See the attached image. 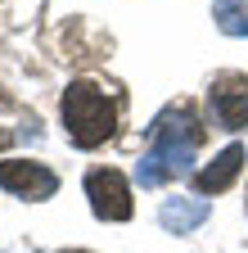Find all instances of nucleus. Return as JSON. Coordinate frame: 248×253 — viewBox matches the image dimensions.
I'll return each mask as SVG.
<instances>
[{
    "label": "nucleus",
    "mask_w": 248,
    "mask_h": 253,
    "mask_svg": "<svg viewBox=\"0 0 248 253\" xmlns=\"http://www.w3.org/2000/svg\"><path fill=\"white\" fill-rule=\"evenodd\" d=\"M64 126L77 149H95L117 131V104L95 82H72L64 90Z\"/></svg>",
    "instance_id": "nucleus-2"
},
{
    "label": "nucleus",
    "mask_w": 248,
    "mask_h": 253,
    "mask_svg": "<svg viewBox=\"0 0 248 253\" xmlns=\"http://www.w3.org/2000/svg\"><path fill=\"white\" fill-rule=\"evenodd\" d=\"M86 199H90V212L100 221H127L131 217V185L117 168L86 172Z\"/></svg>",
    "instance_id": "nucleus-3"
},
{
    "label": "nucleus",
    "mask_w": 248,
    "mask_h": 253,
    "mask_svg": "<svg viewBox=\"0 0 248 253\" xmlns=\"http://www.w3.org/2000/svg\"><path fill=\"white\" fill-rule=\"evenodd\" d=\"M244 158H248V154H244V145H226V149L216 154L203 172H194L199 195H221V190H230V185H235V176H239V168H244Z\"/></svg>",
    "instance_id": "nucleus-6"
},
{
    "label": "nucleus",
    "mask_w": 248,
    "mask_h": 253,
    "mask_svg": "<svg viewBox=\"0 0 248 253\" xmlns=\"http://www.w3.org/2000/svg\"><path fill=\"white\" fill-rule=\"evenodd\" d=\"M64 253H86V249H64Z\"/></svg>",
    "instance_id": "nucleus-10"
},
{
    "label": "nucleus",
    "mask_w": 248,
    "mask_h": 253,
    "mask_svg": "<svg viewBox=\"0 0 248 253\" xmlns=\"http://www.w3.org/2000/svg\"><path fill=\"white\" fill-rule=\"evenodd\" d=\"M0 190L41 204V199H50L59 190V176L45 163H32V158H5V163H0Z\"/></svg>",
    "instance_id": "nucleus-5"
},
{
    "label": "nucleus",
    "mask_w": 248,
    "mask_h": 253,
    "mask_svg": "<svg viewBox=\"0 0 248 253\" xmlns=\"http://www.w3.org/2000/svg\"><path fill=\"white\" fill-rule=\"evenodd\" d=\"M208 217H212V204H208V199H167V204L158 208L163 231H172V235H190V231H199Z\"/></svg>",
    "instance_id": "nucleus-7"
},
{
    "label": "nucleus",
    "mask_w": 248,
    "mask_h": 253,
    "mask_svg": "<svg viewBox=\"0 0 248 253\" xmlns=\"http://www.w3.org/2000/svg\"><path fill=\"white\" fill-rule=\"evenodd\" d=\"M208 109H212V122L221 131L248 126V77L244 73H221L208 90Z\"/></svg>",
    "instance_id": "nucleus-4"
},
{
    "label": "nucleus",
    "mask_w": 248,
    "mask_h": 253,
    "mask_svg": "<svg viewBox=\"0 0 248 253\" xmlns=\"http://www.w3.org/2000/svg\"><path fill=\"white\" fill-rule=\"evenodd\" d=\"M9 140H14V136H9V131H5V126H0V149H5V145H9Z\"/></svg>",
    "instance_id": "nucleus-9"
},
{
    "label": "nucleus",
    "mask_w": 248,
    "mask_h": 253,
    "mask_svg": "<svg viewBox=\"0 0 248 253\" xmlns=\"http://www.w3.org/2000/svg\"><path fill=\"white\" fill-rule=\"evenodd\" d=\"M212 18L226 37H248V0H212Z\"/></svg>",
    "instance_id": "nucleus-8"
},
{
    "label": "nucleus",
    "mask_w": 248,
    "mask_h": 253,
    "mask_svg": "<svg viewBox=\"0 0 248 253\" xmlns=\"http://www.w3.org/2000/svg\"><path fill=\"white\" fill-rule=\"evenodd\" d=\"M203 140V126L194 122L190 109H163L149 126V149L136 163V185L140 190H158L172 176H185L194 168V149Z\"/></svg>",
    "instance_id": "nucleus-1"
}]
</instances>
